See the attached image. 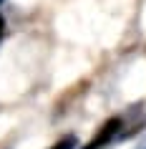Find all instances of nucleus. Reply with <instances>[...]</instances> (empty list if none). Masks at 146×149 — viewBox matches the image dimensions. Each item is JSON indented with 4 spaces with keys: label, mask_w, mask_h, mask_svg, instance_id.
<instances>
[{
    "label": "nucleus",
    "mask_w": 146,
    "mask_h": 149,
    "mask_svg": "<svg viewBox=\"0 0 146 149\" xmlns=\"http://www.w3.org/2000/svg\"><path fill=\"white\" fill-rule=\"evenodd\" d=\"M121 126H123L121 116H111L108 121H103V124L98 126V132L93 134V139L88 141V144H83L81 149H103L106 144H111V141L116 139V134L121 132Z\"/></svg>",
    "instance_id": "obj_1"
},
{
    "label": "nucleus",
    "mask_w": 146,
    "mask_h": 149,
    "mask_svg": "<svg viewBox=\"0 0 146 149\" xmlns=\"http://www.w3.org/2000/svg\"><path fill=\"white\" fill-rule=\"evenodd\" d=\"M51 149H76V136H73V134H68V136H63L61 141H55Z\"/></svg>",
    "instance_id": "obj_2"
},
{
    "label": "nucleus",
    "mask_w": 146,
    "mask_h": 149,
    "mask_svg": "<svg viewBox=\"0 0 146 149\" xmlns=\"http://www.w3.org/2000/svg\"><path fill=\"white\" fill-rule=\"evenodd\" d=\"M0 3H3V0H0Z\"/></svg>",
    "instance_id": "obj_4"
},
{
    "label": "nucleus",
    "mask_w": 146,
    "mask_h": 149,
    "mask_svg": "<svg viewBox=\"0 0 146 149\" xmlns=\"http://www.w3.org/2000/svg\"><path fill=\"white\" fill-rule=\"evenodd\" d=\"M144 149H146V147H144Z\"/></svg>",
    "instance_id": "obj_5"
},
{
    "label": "nucleus",
    "mask_w": 146,
    "mask_h": 149,
    "mask_svg": "<svg viewBox=\"0 0 146 149\" xmlns=\"http://www.w3.org/2000/svg\"><path fill=\"white\" fill-rule=\"evenodd\" d=\"M5 38V18L0 15V40Z\"/></svg>",
    "instance_id": "obj_3"
}]
</instances>
